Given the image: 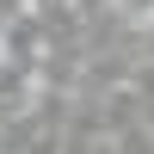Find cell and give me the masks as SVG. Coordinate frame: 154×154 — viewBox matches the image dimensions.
Wrapping results in <instances>:
<instances>
[{
    "mask_svg": "<svg viewBox=\"0 0 154 154\" xmlns=\"http://www.w3.org/2000/svg\"><path fill=\"white\" fill-rule=\"evenodd\" d=\"M111 12H117L130 31H154V0H111Z\"/></svg>",
    "mask_w": 154,
    "mask_h": 154,
    "instance_id": "obj_1",
    "label": "cell"
}]
</instances>
